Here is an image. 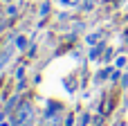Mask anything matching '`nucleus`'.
<instances>
[{
	"instance_id": "f03ea898",
	"label": "nucleus",
	"mask_w": 128,
	"mask_h": 126,
	"mask_svg": "<svg viewBox=\"0 0 128 126\" xmlns=\"http://www.w3.org/2000/svg\"><path fill=\"white\" fill-rule=\"evenodd\" d=\"M58 2H61L63 7H76V5H79L81 0H58Z\"/></svg>"
},
{
	"instance_id": "f257e3e1",
	"label": "nucleus",
	"mask_w": 128,
	"mask_h": 126,
	"mask_svg": "<svg viewBox=\"0 0 128 126\" xmlns=\"http://www.w3.org/2000/svg\"><path fill=\"white\" fill-rule=\"evenodd\" d=\"M9 59H11V47H7L4 52H0V70L4 68V63H7Z\"/></svg>"
},
{
	"instance_id": "20e7f679",
	"label": "nucleus",
	"mask_w": 128,
	"mask_h": 126,
	"mask_svg": "<svg viewBox=\"0 0 128 126\" xmlns=\"http://www.w3.org/2000/svg\"><path fill=\"white\" fill-rule=\"evenodd\" d=\"M124 63H126V59H124V56H119V59H117V68H122Z\"/></svg>"
},
{
	"instance_id": "7ed1b4c3",
	"label": "nucleus",
	"mask_w": 128,
	"mask_h": 126,
	"mask_svg": "<svg viewBox=\"0 0 128 126\" xmlns=\"http://www.w3.org/2000/svg\"><path fill=\"white\" fill-rule=\"evenodd\" d=\"M25 45H27V38H25V36H20V38L16 41V47H20V50H22Z\"/></svg>"
}]
</instances>
